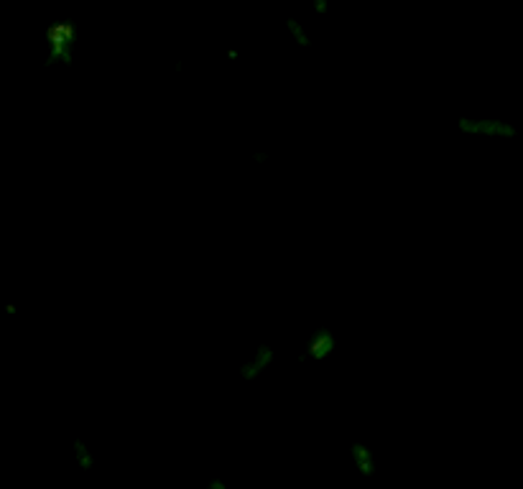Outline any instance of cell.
Masks as SVG:
<instances>
[{"label": "cell", "mask_w": 523, "mask_h": 489, "mask_svg": "<svg viewBox=\"0 0 523 489\" xmlns=\"http://www.w3.org/2000/svg\"><path fill=\"white\" fill-rule=\"evenodd\" d=\"M77 46H79V28L74 21H51L44 28V67L46 69L72 67L77 57Z\"/></svg>", "instance_id": "1"}, {"label": "cell", "mask_w": 523, "mask_h": 489, "mask_svg": "<svg viewBox=\"0 0 523 489\" xmlns=\"http://www.w3.org/2000/svg\"><path fill=\"white\" fill-rule=\"evenodd\" d=\"M454 125L467 138L510 140L518 135L516 125L508 122L505 117H497V115H457Z\"/></svg>", "instance_id": "2"}, {"label": "cell", "mask_w": 523, "mask_h": 489, "mask_svg": "<svg viewBox=\"0 0 523 489\" xmlns=\"http://www.w3.org/2000/svg\"><path fill=\"white\" fill-rule=\"evenodd\" d=\"M274 364H276V347L268 342H261L245 355V359L237 367V377L242 382H258L261 377L268 375V369L274 367Z\"/></svg>", "instance_id": "3"}, {"label": "cell", "mask_w": 523, "mask_h": 489, "mask_svg": "<svg viewBox=\"0 0 523 489\" xmlns=\"http://www.w3.org/2000/svg\"><path fill=\"white\" fill-rule=\"evenodd\" d=\"M337 347H339L337 334H334L330 326H317V329H312L306 334L301 359H306V362H312V364H322L334 357Z\"/></svg>", "instance_id": "4"}, {"label": "cell", "mask_w": 523, "mask_h": 489, "mask_svg": "<svg viewBox=\"0 0 523 489\" xmlns=\"http://www.w3.org/2000/svg\"><path fill=\"white\" fill-rule=\"evenodd\" d=\"M347 459H350V466L355 469L357 477L373 479L378 474V456L365 441H350L347 444Z\"/></svg>", "instance_id": "5"}, {"label": "cell", "mask_w": 523, "mask_h": 489, "mask_svg": "<svg viewBox=\"0 0 523 489\" xmlns=\"http://www.w3.org/2000/svg\"><path fill=\"white\" fill-rule=\"evenodd\" d=\"M69 451H72V461L79 471H92L97 464V456H95V449L89 444L84 436H74L69 444Z\"/></svg>", "instance_id": "6"}, {"label": "cell", "mask_w": 523, "mask_h": 489, "mask_svg": "<svg viewBox=\"0 0 523 489\" xmlns=\"http://www.w3.org/2000/svg\"><path fill=\"white\" fill-rule=\"evenodd\" d=\"M283 28H286V36L293 46H299V49H309L312 46V33H309L304 21H299L296 16H288Z\"/></svg>", "instance_id": "7"}, {"label": "cell", "mask_w": 523, "mask_h": 489, "mask_svg": "<svg viewBox=\"0 0 523 489\" xmlns=\"http://www.w3.org/2000/svg\"><path fill=\"white\" fill-rule=\"evenodd\" d=\"M332 0H309V8H312L314 16H327L330 13Z\"/></svg>", "instance_id": "8"}, {"label": "cell", "mask_w": 523, "mask_h": 489, "mask_svg": "<svg viewBox=\"0 0 523 489\" xmlns=\"http://www.w3.org/2000/svg\"><path fill=\"white\" fill-rule=\"evenodd\" d=\"M204 489H227V482L220 477H210L207 482H204Z\"/></svg>", "instance_id": "9"}]
</instances>
